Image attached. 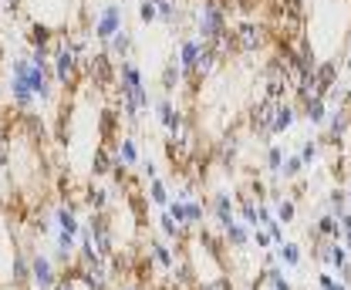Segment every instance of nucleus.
<instances>
[{
	"label": "nucleus",
	"instance_id": "9b49d317",
	"mask_svg": "<svg viewBox=\"0 0 351 290\" xmlns=\"http://www.w3.org/2000/svg\"><path fill=\"white\" fill-rule=\"evenodd\" d=\"M199 54H203V41L196 38V34H189V38H182L179 41V54H176L173 61L182 68V75L193 82V71H196V64H199Z\"/></svg>",
	"mask_w": 351,
	"mask_h": 290
},
{
	"label": "nucleus",
	"instance_id": "4d7b16f0",
	"mask_svg": "<svg viewBox=\"0 0 351 290\" xmlns=\"http://www.w3.org/2000/svg\"><path fill=\"white\" fill-rule=\"evenodd\" d=\"M3 200H7V196H3V182H0V203H3Z\"/></svg>",
	"mask_w": 351,
	"mask_h": 290
},
{
	"label": "nucleus",
	"instance_id": "e433bc0d",
	"mask_svg": "<svg viewBox=\"0 0 351 290\" xmlns=\"http://www.w3.org/2000/svg\"><path fill=\"white\" fill-rule=\"evenodd\" d=\"M156 10H159V21L173 27L176 17H179V10H182V7H176V0H156Z\"/></svg>",
	"mask_w": 351,
	"mask_h": 290
},
{
	"label": "nucleus",
	"instance_id": "3c124183",
	"mask_svg": "<svg viewBox=\"0 0 351 290\" xmlns=\"http://www.w3.org/2000/svg\"><path fill=\"white\" fill-rule=\"evenodd\" d=\"M3 3H7V14H17V10H21V3H24V0H3Z\"/></svg>",
	"mask_w": 351,
	"mask_h": 290
},
{
	"label": "nucleus",
	"instance_id": "ddd939ff",
	"mask_svg": "<svg viewBox=\"0 0 351 290\" xmlns=\"http://www.w3.org/2000/svg\"><path fill=\"white\" fill-rule=\"evenodd\" d=\"M156 112H159V122H162V128L169 132V138H176V135H186L189 132V122H186V115L176 108L169 98H162L159 105H156Z\"/></svg>",
	"mask_w": 351,
	"mask_h": 290
},
{
	"label": "nucleus",
	"instance_id": "b1692460",
	"mask_svg": "<svg viewBox=\"0 0 351 290\" xmlns=\"http://www.w3.org/2000/svg\"><path fill=\"white\" fill-rule=\"evenodd\" d=\"M132 47H135L132 34H129V31H119V34H115L112 41L105 44L101 51H108V54H112L115 61H129V58H132Z\"/></svg>",
	"mask_w": 351,
	"mask_h": 290
},
{
	"label": "nucleus",
	"instance_id": "58836bf2",
	"mask_svg": "<svg viewBox=\"0 0 351 290\" xmlns=\"http://www.w3.org/2000/svg\"><path fill=\"white\" fill-rule=\"evenodd\" d=\"M298 156H301V162H304V166L317 162V156H321V138H304V142H301V152H298Z\"/></svg>",
	"mask_w": 351,
	"mask_h": 290
},
{
	"label": "nucleus",
	"instance_id": "20e7f679",
	"mask_svg": "<svg viewBox=\"0 0 351 290\" xmlns=\"http://www.w3.org/2000/svg\"><path fill=\"white\" fill-rule=\"evenodd\" d=\"M85 230H88V237H91V243H95V250H98L105 260H112V256H115V226H112L108 213H91Z\"/></svg>",
	"mask_w": 351,
	"mask_h": 290
},
{
	"label": "nucleus",
	"instance_id": "cd10ccee",
	"mask_svg": "<svg viewBox=\"0 0 351 290\" xmlns=\"http://www.w3.org/2000/svg\"><path fill=\"white\" fill-rule=\"evenodd\" d=\"M338 71H341V68H338V61H335V58H328V61H321V64L314 68V75H317V82H321L324 91H331V88L338 84Z\"/></svg>",
	"mask_w": 351,
	"mask_h": 290
},
{
	"label": "nucleus",
	"instance_id": "864d4df0",
	"mask_svg": "<svg viewBox=\"0 0 351 290\" xmlns=\"http://www.w3.org/2000/svg\"><path fill=\"white\" fill-rule=\"evenodd\" d=\"M341 105H345V108H351V84L345 88V95H341Z\"/></svg>",
	"mask_w": 351,
	"mask_h": 290
},
{
	"label": "nucleus",
	"instance_id": "393cba45",
	"mask_svg": "<svg viewBox=\"0 0 351 290\" xmlns=\"http://www.w3.org/2000/svg\"><path fill=\"white\" fill-rule=\"evenodd\" d=\"M270 203H277V223H284V226H291L294 219H298V203L291 200V196H280V193H270Z\"/></svg>",
	"mask_w": 351,
	"mask_h": 290
},
{
	"label": "nucleus",
	"instance_id": "bf43d9fd",
	"mask_svg": "<svg viewBox=\"0 0 351 290\" xmlns=\"http://www.w3.org/2000/svg\"><path fill=\"white\" fill-rule=\"evenodd\" d=\"M348 206H351V189H348Z\"/></svg>",
	"mask_w": 351,
	"mask_h": 290
},
{
	"label": "nucleus",
	"instance_id": "37998d69",
	"mask_svg": "<svg viewBox=\"0 0 351 290\" xmlns=\"http://www.w3.org/2000/svg\"><path fill=\"white\" fill-rule=\"evenodd\" d=\"M138 21H142V24H152V21H159L156 0H142V3H138Z\"/></svg>",
	"mask_w": 351,
	"mask_h": 290
},
{
	"label": "nucleus",
	"instance_id": "ea45409f",
	"mask_svg": "<svg viewBox=\"0 0 351 290\" xmlns=\"http://www.w3.org/2000/svg\"><path fill=\"white\" fill-rule=\"evenodd\" d=\"M284 159H287V152H284L280 145H270V149H267V169H270L274 176H280V169H284Z\"/></svg>",
	"mask_w": 351,
	"mask_h": 290
},
{
	"label": "nucleus",
	"instance_id": "412c9836",
	"mask_svg": "<svg viewBox=\"0 0 351 290\" xmlns=\"http://www.w3.org/2000/svg\"><path fill=\"white\" fill-rule=\"evenodd\" d=\"M223 240H226V247L233 250H247L254 243V230L247 226V223H240V219H233L226 230H223Z\"/></svg>",
	"mask_w": 351,
	"mask_h": 290
},
{
	"label": "nucleus",
	"instance_id": "5fc2aeb1",
	"mask_svg": "<svg viewBox=\"0 0 351 290\" xmlns=\"http://www.w3.org/2000/svg\"><path fill=\"white\" fill-rule=\"evenodd\" d=\"M348 41H345V51H348V61H351V27H348V34H345Z\"/></svg>",
	"mask_w": 351,
	"mask_h": 290
},
{
	"label": "nucleus",
	"instance_id": "7ed1b4c3",
	"mask_svg": "<svg viewBox=\"0 0 351 290\" xmlns=\"http://www.w3.org/2000/svg\"><path fill=\"white\" fill-rule=\"evenodd\" d=\"M82 75H85L98 91H105V88H112V84L119 82V61H115L108 51H95V54L82 58Z\"/></svg>",
	"mask_w": 351,
	"mask_h": 290
},
{
	"label": "nucleus",
	"instance_id": "c9c22d12",
	"mask_svg": "<svg viewBox=\"0 0 351 290\" xmlns=\"http://www.w3.org/2000/svg\"><path fill=\"white\" fill-rule=\"evenodd\" d=\"M186 75H182V68L176 64V61H169L166 68H162V91H176V84L182 82Z\"/></svg>",
	"mask_w": 351,
	"mask_h": 290
},
{
	"label": "nucleus",
	"instance_id": "c756f323",
	"mask_svg": "<svg viewBox=\"0 0 351 290\" xmlns=\"http://www.w3.org/2000/svg\"><path fill=\"white\" fill-rule=\"evenodd\" d=\"M277 260H280L284 267H301V243L284 240V243L277 247Z\"/></svg>",
	"mask_w": 351,
	"mask_h": 290
},
{
	"label": "nucleus",
	"instance_id": "f3484780",
	"mask_svg": "<svg viewBox=\"0 0 351 290\" xmlns=\"http://www.w3.org/2000/svg\"><path fill=\"white\" fill-rule=\"evenodd\" d=\"M119 125H122V112L119 108H101L98 112V138L105 145L119 142Z\"/></svg>",
	"mask_w": 351,
	"mask_h": 290
},
{
	"label": "nucleus",
	"instance_id": "72a5a7b5",
	"mask_svg": "<svg viewBox=\"0 0 351 290\" xmlns=\"http://www.w3.org/2000/svg\"><path fill=\"white\" fill-rule=\"evenodd\" d=\"M186 216H189V233H196V230L203 226V219H206V203L186 200Z\"/></svg>",
	"mask_w": 351,
	"mask_h": 290
},
{
	"label": "nucleus",
	"instance_id": "6e6552de",
	"mask_svg": "<svg viewBox=\"0 0 351 290\" xmlns=\"http://www.w3.org/2000/svg\"><path fill=\"white\" fill-rule=\"evenodd\" d=\"M324 128H328V135L321 138V145H341V142L351 135V108L338 105L335 112H328V122H324Z\"/></svg>",
	"mask_w": 351,
	"mask_h": 290
},
{
	"label": "nucleus",
	"instance_id": "09e8293b",
	"mask_svg": "<svg viewBox=\"0 0 351 290\" xmlns=\"http://www.w3.org/2000/svg\"><path fill=\"white\" fill-rule=\"evenodd\" d=\"M138 166H142V176H145V182H152V179H159V176H156V166H152L149 159H145V162H138Z\"/></svg>",
	"mask_w": 351,
	"mask_h": 290
},
{
	"label": "nucleus",
	"instance_id": "49530a36",
	"mask_svg": "<svg viewBox=\"0 0 351 290\" xmlns=\"http://www.w3.org/2000/svg\"><path fill=\"white\" fill-rule=\"evenodd\" d=\"M254 247H261V250L274 247V240H270V233H267V230H254Z\"/></svg>",
	"mask_w": 351,
	"mask_h": 290
},
{
	"label": "nucleus",
	"instance_id": "9d476101",
	"mask_svg": "<svg viewBox=\"0 0 351 290\" xmlns=\"http://www.w3.org/2000/svg\"><path fill=\"white\" fill-rule=\"evenodd\" d=\"M311 256L321 260V263H328V267L338 270V274L348 267V247H345V243H335V240H321V243H314Z\"/></svg>",
	"mask_w": 351,
	"mask_h": 290
},
{
	"label": "nucleus",
	"instance_id": "1a4fd4ad",
	"mask_svg": "<svg viewBox=\"0 0 351 290\" xmlns=\"http://www.w3.org/2000/svg\"><path fill=\"white\" fill-rule=\"evenodd\" d=\"M277 105H280V101L261 98V101L250 108V132H254L257 138H270V135H274V115H277Z\"/></svg>",
	"mask_w": 351,
	"mask_h": 290
},
{
	"label": "nucleus",
	"instance_id": "79ce46f5",
	"mask_svg": "<svg viewBox=\"0 0 351 290\" xmlns=\"http://www.w3.org/2000/svg\"><path fill=\"white\" fill-rule=\"evenodd\" d=\"M317 287H321V290H348V284H341L335 274L321 270V274H317Z\"/></svg>",
	"mask_w": 351,
	"mask_h": 290
},
{
	"label": "nucleus",
	"instance_id": "39448f33",
	"mask_svg": "<svg viewBox=\"0 0 351 290\" xmlns=\"http://www.w3.org/2000/svg\"><path fill=\"white\" fill-rule=\"evenodd\" d=\"M119 31H125V14H122V7L119 3H105L98 14H95V24H91V34H95V41H101V47L112 41Z\"/></svg>",
	"mask_w": 351,
	"mask_h": 290
},
{
	"label": "nucleus",
	"instance_id": "603ef678",
	"mask_svg": "<svg viewBox=\"0 0 351 290\" xmlns=\"http://www.w3.org/2000/svg\"><path fill=\"white\" fill-rule=\"evenodd\" d=\"M338 280H341V284H348V287H351V263L345 267V270H341V274H338Z\"/></svg>",
	"mask_w": 351,
	"mask_h": 290
},
{
	"label": "nucleus",
	"instance_id": "4468645a",
	"mask_svg": "<svg viewBox=\"0 0 351 290\" xmlns=\"http://www.w3.org/2000/svg\"><path fill=\"white\" fill-rule=\"evenodd\" d=\"M27 47L31 51H38V54H54V41H58V34L47 27V24H41V21H34L31 27H27Z\"/></svg>",
	"mask_w": 351,
	"mask_h": 290
},
{
	"label": "nucleus",
	"instance_id": "2f4dec72",
	"mask_svg": "<svg viewBox=\"0 0 351 290\" xmlns=\"http://www.w3.org/2000/svg\"><path fill=\"white\" fill-rule=\"evenodd\" d=\"M328 213H331V216H338V219L348 213V193H345L341 186H335V189L328 193Z\"/></svg>",
	"mask_w": 351,
	"mask_h": 290
},
{
	"label": "nucleus",
	"instance_id": "4be33fe9",
	"mask_svg": "<svg viewBox=\"0 0 351 290\" xmlns=\"http://www.w3.org/2000/svg\"><path fill=\"white\" fill-rule=\"evenodd\" d=\"M115 149L112 145H95V152H91V176H108V172H115Z\"/></svg>",
	"mask_w": 351,
	"mask_h": 290
},
{
	"label": "nucleus",
	"instance_id": "aec40b11",
	"mask_svg": "<svg viewBox=\"0 0 351 290\" xmlns=\"http://www.w3.org/2000/svg\"><path fill=\"white\" fill-rule=\"evenodd\" d=\"M115 162H119L122 169H135L138 162H142L138 145H135L132 135H119V142H115Z\"/></svg>",
	"mask_w": 351,
	"mask_h": 290
},
{
	"label": "nucleus",
	"instance_id": "6ab92c4d",
	"mask_svg": "<svg viewBox=\"0 0 351 290\" xmlns=\"http://www.w3.org/2000/svg\"><path fill=\"white\" fill-rule=\"evenodd\" d=\"M210 213L217 216L219 230H226V226L237 219V203L230 200V193H217V196H213V203H210Z\"/></svg>",
	"mask_w": 351,
	"mask_h": 290
},
{
	"label": "nucleus",
	"instance_id": "a211bd4d",
	"mask_svg": "<svg viewBox=\"0 0 351 290\" xmlns=\"http://www.w3.org/2000/svg\"><path fill=\"white\" fill-rule=\"evenodd\" d=\"M311 240H314V243H321V240H335V243H341L338 216H331V213L317 216V219H314V226H311Z\"/></svg>",
	"mask_w": 351,
	"mask_h": 290
},
{
	"label": "nucleus",
	"instance_id": "c03bdc74",
	"mask_svg": "<svg viewBox=\"0 0 351 290\" xmlns=\"http://www.w3.org/2000/svg\"><path fill=\"white\" fill-rule=\"evenodd\" d=\"M196 290H233V280H230V277H217V280H210V284H199Z\"/></svg>",
	"mask_w": 351,
	"mask_h": 290
},
{
	"label": "nucleus",
	"instance_id": "a19ab883",
	"mask_svg": "<svg viewBox=\"0 0 351 290\" xmlns=\"http://www.w3.org/2000/svg\"><path fill=\"white\" fill-rule=\"evenodd\" d=\"M166 213H169V216H173L176 223H179V226H182V230L189 233V216H186V203H182V200H173Z\"/></svg>",
	"mask_w": 351,
	"mask_h": 290
},
{
	"label": "nucleus",
	"instance_id": "2eb2a0df",
	"mask_svg": "<svg viewBox=\"0 0 351 290\" xmlns=\"http://www.w3.org/2000/svg\"><path fill=\"white\" fill-rule=\"evenodd\" d=\"M145 260H149L152 267H159V270H173L179 256L173 253V247H169L166 240L152 237V240H149V247H145Z\"/></svg>",
	"mask_w": 351,
	"mask_h": 290
},
{
	"label": "nucleus",
	"instance_id": "f03ea898",
	"mask_svg": "<svg viewBox=\"0 0 351 290\" xmlns=\"http://www.w3.org/2000/svg\"><path fill=\"white\" fill-rule=\"evenodd\" d=\"M51 71H54V82L58 88H64V91H71L75 84L82 82L85 75H82V58L71 51V44H68V34H58V41H54V54H51Z\"/></svg>",
	"mask_w": 351,
	"mask_h": 290
},
{
	"label": "nucleus",
	"instance_id": "f257e3e1",
	"mask_svg": "<svg viewBox=\"0 0 351 290\" xmlns=\"http://www.w3.org/2000/svg\"><path fill=\"white\" fill-rule=\"evenodd\" d=\"M27 68H31V58L27 54H14L10 64H7V98H10V108L17 115H31L38 108V95L31 88Z\"/></svg>",
	"mask_w": 351,
	"mask_h": 290
},
{
	"label": "nucleus",
	"instance_id": "f8f14e48",
	"mask_svg": "<svg viewBox=\"0 0 351 290\" xmlns=\"http://www.w3.org/2000/svg\"><path fill=\"white\" fill-rule=\"evenodd\" d=\"M82 230H85V223L78 219L75 203H58L54 206V233H68V237H78L82 240Z\"/></svg>",
	"mask_w": 351,
	"mask_h": 290
},
{
	"label": "nucleus",
	"instance_id": "a878e982",
	"mask_svg": "<svg viewBox=\"0 0 351 290\" xmlns=\"http://www.w3.org/2000/svg\"><path fill=\"white\" fill-rule=\"evenodd\" d=\"M237 209H240V216H243V223L250 226V230H261V216H257V209L261 203L250 196V193H240V200H237Z\"/></svg>",
	"mask_w": 351,
	"mask_h": 290
},
{
	"label": "nucleus",
	"instance_id": "7c9ffc66",
	"mask_svg": "<svg viewBox=\"0 0 351 290\" xmlns=\"http://www.w3.org/2000/svg\"><path fill=\"white\" fill-rule=\"evenodd\" d=\"M217 152H219V162H223V166H233L237 156H240V138H237V135H226V138L219 142Z\"/></svg>",
	"mask_w": 351,
	"mask_h": 290
},
{
	"label": "nucleus",
	"instance_id": "de8ad7c7",
	"mask_svg": "<svg viewBox=\"0 0 351 290\" xmlns=\"http://www.w3.org/2000/svg\"><path fill=\"white\" fill-rule=\"evenodd\" d=\"M257 216H261V230L267 226V223H274V219H277V216H274V209H270V203H261Z\"/></svg>",
	"mask_w": 351,
	"mask_h": 290
},
{
	"label": "nucleus",
	"instance_id": "4c0bfd02",
	"mask_svg": "<svg viewBox=\"0 0 351 290\" xmlns=\"http://www.w3.org/2000/svg\"><path fill=\"white\" fill-rule=\"evenodd\" d=\"M267 287L270 290H294V284L284 277V267H270V270H267Z\"/></svg>",
	"mask_w": 351,
	"mask_h": 290
},
{
	"label": "nucleus",
	"instance_id": "423d86ee",
	"mask_svg": "<svg viewBox=\"0 0 351 290\" xmlns=\"http://www.w3.org/2000/svg\"><path fill=\"white\" fill-rule=\"evenodd\" d=\"M233 41H237V54H257L267 47V27L257 21H240L233 24Z\"/></svg>",
	"mask_w": 351,
	"mask_h": 290
},
{
	"label": "nucleus",
	"instance_id": "0eeeda50",
	"mask_svg": "<svg viewBox=\"0 0 351 290\" xmlns=\"http://www.w3.org/2000/svg\"><path fill=\"white\" fill-rule=\"evenodd\" d=\"M61 280L54 256H47L41 250L31 253V290H54V284Z\"/></svg>",
	"mask_w": 351,
	"mask_h": 290
},
{
	"label": "nucleus",
	"instance_id": "bb28decb",
	"mask_svg": "<svg viewBox=\"0 0 351 290\" xmlns=\"http://www.w3.org/2000/svg\"><path fill=\"white\" fill-rule=\"evenodd\" d=\"M301 115H304L311 125H324L328 122V101L324 98H311L301 105Z\"/></svg>",
	"mask_w": 351,
	"mask_h": 290
},
{
	"label": "nucleus",
	"instance_id": "8fccbe9b",
	"mask_svg": "<svg viewBox=\"0 0 351 290\" xmlns=\"http://www.w3.org/2000/svg\"><path fill=\"white\" fill-rule=\"evenodd\" d=\"M338 226H341V237H345V233H351V213H345V216L338 219Z\"/></svg>",
	"mask_w": 351,
	"mask_h": 290
},
{
	"label": "nucleus",
	"instance_id": "dca6fc26",
	"mask_svg": "<svg viewBox=\"0 0 351 290\" xmlns=\"http://www.w3.org/2000/svg\"><path fill=\"white\" fill-rule=\"evenodd\" d=\"M10 284L17 290L31 287V253L27 250H14V256H10Z\"/></svg>",
	"mask_w": 351,
	"mask_h": 290
},
{
	"label": "nucleus",
	"instance_id": "a18cd8bd",
	"mask_svg": "<svg viewBox=\"0 0 351 290\" xmlns=\"http://www.w3.org/2000/svg\"><path fill=\"white\" fill-rule=\"evenodd\" d=\"M263 230L270 233V240H274V247H280V243H284V226H280L277 219H274V223H267Z\"/></svg>",
	"mask_w": 351,
	"mask_h": 290
},
{
	"label": "nucleus",
	"instance_id": "5701e85b",
	"mask_svg": "<svg viewBox=\"0 0 351 290\" xmlns=\"http://www.w3.org/2000/svg\"><path fill=\"white\" fill-rule=\"evenodd\" d=\"M298 115H301V105H298V101H280V105H277V115H274V135L291 132L294 122H298Z\"/></svg>",
	"mask_w": 351,
	"mask_h": 290
},
{
	"label": "nucleus",
	"instance_id": "473e14b6",
	"mask_svg": "<svg viewBox=\"0 0 351 290\" xmlns=\"http://www.w3.org/2000/svg\"><path fill=\"white\" fill-rule=\"evenodd\" d=\"M88 206H91V213H108V206H112V193H108L105 186H95V189L88 193Z\"/></svg>",
	"mask_w": 351,
	"mask_h": 290
},
{
	"label": "nucleus",
	"instance_id": "13d9d810",
	"mask_svg": "<svg viewBox=\"0 0 351 290\" xmlns=\"http://www.w3.org/2000/svg\"><path fill=\"white\" fill-rule=\"evenodd\" d=\"M0 290H17V287H14V284H7V287H0Z\"/></svg>",
	"mask_w": 351,
	"mask_h": 290
},
{
	"label": "nucleus",
	"instance_id": "c85d7f7f",
	"mask_svg": "<svg viewBox=\"0 0 351 290\" xmlns=\"http://www.w3.org/2000/svg\"><path fill=\"white\" fill-rule=\"evenodd\" d=\"M145 193H149V203H152V206L169 209V203H173V196H169V189H166V182H162V179L145 182Z\"/></svg>",
	"mask_w": 351,
	"mask_h": 290
},
{
	"label": "nucleus",
	"instance_id": "6e6d98bb",
	"mask_svg": "<svg viewBox=\"0 0 351 290\" xmlns=\"http://www.w3.org/2000/svg\"><path fill=\"white\" fill-rule=\"evenodd\" d=\"M115 290H138V287H135V284H119Z\"/></svg>",
	"mask_w": 351,
	"mask_h": 290
},
{
	"label": "nucleus",
	"instance_id": "f704fd0d",
	"mask_svg": "<svg viewBox=\"0 0 351 290\" xmlns=\"http://www.w3.org/2000/svg\"><path fill=\"white\" fill-rule=\"evenodd\" d=\"M304 169L307 166L301 162V156H287V159H284V169H280V176H284V182H298Z\"/></svg>",
	"mask_w": 351,
	"mask_h": 290
}]
</instances>
